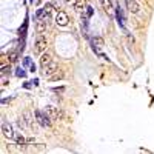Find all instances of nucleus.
I'll return each mask as SVG.
<instances>
[{
	"mask_svg": "<svg viewBox=\"0 0 154 154\" xmlns=\"http://www.w3.org/2000/svg\"><path fill=\"white\" fill-rule=\"evenodd\" d=\"M19 54H20V49H14V51H9V54H8V60L9 63H16L19 60Z\"/></svg>",
	"mask_w": 154,
	"mask_h": 154,
	"instance_id": "f8f14e48",
	"label": "nucleus"
},
{
	"mask_svg": "<svg viewBox=\"0 0 154 154\" xmlns=\"http://www.w3.org/2000/svg\"><path fill=\"white\" fill-rule=\"evenodd\" d=\"M16 142H17V145H20V146L23 148V143H25V137H23L22 134H16Z\"/></svg>",
	"mask_w": 154,
	"mask_h": 154,
	"instance_id": "2eb2a0df",
	"label": "nucleus"
},
{
	"mask_svg": "<svg viewBox=\"0 0 154 154\" xmlns=\"http://www.w3.org/2000/svg\"><path fill=\"white\" fill-rule=\"evenodd\" d=\"M19 125H20V128H29V126H32L34 125V120L31 117V112L23 114L22 117L19 119Z\"/></svg>",
	"mask_w": 154,
	"mask_h": 154,
	"instance_id": "39448f33",
	"label": "nucleus"
},
{
	"mask_svg": "<svg viewBox=\"0 0 154 154\" xmlns=\"http://www.w3.org/2000/svg\"><path fill=\"white\" fill-rule=\"evenodd\" d=\"M16 75H17V77H26V72H25L23 68H17V69H16Z\"/></svg>",
	"mask_w": 154,
	"mask_h": 154,
	"instance_id": "dca6fc26",
	"label": "nucleus"
},
{
	"mask_svg": "<svg viewBox=\"0 0 154 154\" xmlns=\"http://www.w3.org/2000/svg\"><path fill=\"white\" fill-rule=\"evenodd\" d=\"M65 2H66L68 5H71V6H74V5H75V2H77V0H65Z\"/></svg>",
	"mask_w": 154,
	"mask_h": 154,
	"instance_id": "412c9836",
	"label": "nucleus"
},
{
	"mask_svg": "<svg viewBox=\"0 0 154 154\" xmlns=\"http://www.w3.org/2000/svg\"><path fill=\"white\" fill-rule=\"evenodd\" d=\"M43 69V75L45 77H48V79H49V77L51 75H54L56 72H57V69H59V66H57V63L53 60V62H51V63H48V65L45 66V68H42Z\"/></svg>",
	"mask_w": 154,
	"mask_h": 154,
	"instance_id": "20e7f679",
	"label": "nucleus"
},
{
	"mask_svg": "<svg viewBox=\"0 0 154 154\" xmlns=\"http://www.w3.org/2000/svg\"><path fill=\"white\" fill-rule=\"evenodd\" d=\"M49 79L51 80H60V79H63V72H56L54 75H51Z\"/></svg>",
	"mask_w": 154,
	"mask_h": 154,
	"instance_id": "f3484780",
	"label": "nucleus"
},
{
	"mask_svg": "<svg viewBox=\"0 0 154 154\" xmlns=\"http://www.w3.org/2000/svg\"><path fill=\"white\" fill-rule=\"evenodd\" d=\"M51 14H53V5L51 3H46L43 8H40L37 11V19H42L45 22H51Z\"/></svg>",
	"mask_w": 154,
	"mask_h": 154,
	"instance_id": "f257e3e1",
	"label": "nucleus"
},
{
	"mask_svg": "<svg viewBox=\"0 0 154 154\" xmlns=\"http://www.w3.org/2000/svg\"><path fill=\"white\" fill-rule=\"evenodd\" d=\"M85 6H86V5H85V0H77V2H75V5H74L72 8H74L77 12H82Z\"/></svg>",
	"mask_w": 154,
	"mask_h": 154,
	"instance_id": "4468645a",
	"label": "nucleus"
},
{
	"mask_svg": "<svg viewBox=\"0 0 154 154\" xmlns=\"http://www.w3.org/2000/svg\"><path fill=\"white\" fill-rule=\"evenodd\" d=\"M35 117H37V122L40 126H51V123H53V120H51V117L46 114V111H40V109H37L35 111Z\"/></svg>",
	"mask_w": 154,
	"mask_h": 154,
	"instance_id": "7ed1b4c3",
	"label": "nucleus"
},
{
	"mask_svg": "<svg viewBox=\"0 0 154 154\" xmlns=\"http://www.w3.org/2000/svg\"><path fill=\"white\" fill-rule=\"evenodd\" d=\"M2 133H3V136H5L6 139L16 140V133H14V130H12V126H11V125L3 123V125H2Z\"/></svg>",
	"mask_w": 154,
	"mask_h": 154,
	"instance_id": "0eeeda50",
	"label": "nucleus"
},
{
	"mask_svg": "<svg viewBox=\"0 0 154 154\" xmlns=\"http://www.w3.org/2000/svg\"><path fill=\"white\" fill-rule=\"evenodd\" d=\"M68 22H69V19H68V16L63 11H59L56 14V23L59 25V26H66Z\"/></svg>",
	"mask_w": 154,
	"mask_h": 154,
	"instance_id": "6e6552de",
	"label": "nucleus"
},
{
	"mask_svg": "<svg viewBox=\"0 0 154 154\" xmlns=\"http://www.w3.org/2000/svg\"><path fill=\"white\" fill-rule=\"evenodd\" d=\"M48 22H45V20H42V19H38L37 20V23H35V29H37V32L38 34H43L45 31H46V28H48Z\"/></svg>",
	"mask_w": 154,
	"mask_h": 154,
	"instance_id": "9b49d317",
	"label": "nucleus"
},
{
	"mask_svg": "<svg viewBox=\"0 0 154 154\" xmlns=\"http://www.w3.org/2000/svg\"><path fill=\"white\" fill-rule=\"evenodd\" d=\"M125 5L131 14H139L140 12V5L137 3V0H125Z\"/></svg>",
	"mask_w": 154,
	"mask_h": 154,
	"instance_id": "423d86ee",
	"label": "nucleus"
},
{
	"mask_svg": "<svg viewBox=\"0 0 154 154\" xmlns=\"http://www.w3.org/2000/svg\"><path fill=\"white\" fill-rule=\"evenodd\" d=\"M23 65H25V66H31V65H32V63H31V59H29V57H25Z\"/></svg>",
	"mask_w": 154,
	"mask_h": 154,
	"instance_id": "a211bd4d",
	"label": "nucleus"
},
{
	"mask_svg": "<svg viewBox=\"0 0 154 154\" xmlns=\"http://www.w3.org/2000/svg\"><path fill=\"white\" fill-rule=\"evenodd\" d=\"M9 72V66H2V74L5 75V74H8Z\"/></svg>",
	"mask_w": 154,
	"mask_h": 154,
	"instance_id": "aec40b11",
	"label": "nucleus"
},
{
	"mask_svg": "<svg viewBox=\"0 0 154 154\" xmlns=\"http://www.w3.org/2000/svg\"><path fill=\"white\" fill-rule=\"evenodd\" d=\"M116 17H117V23H119V26L123 28V14H122V11H120V6L116 8Z\"/></svg>",
	"mask_w": 154,
	"mask_h": 154,
	"instance_id": "ddd939ff",
	"label": "nucleus"
},
{
	"mask_svg": "<svg viewBox=\"0 0 154 154\" xmlns=\"http://www.w3.org/2000/svg\"><path fill=\"white\" fill-rule=\"evenodd\" d=\"M45 111H46V114L51 117V120H56V119L59 117V111H57V108L53 106V105H48V106L45 108Z\"/></svg>",
	"mask_w": 154,
	"mask_h": 154,
	"instance_id": "1a4fd4ad",
	"label": "nucleus"
},
{
	"mask_svg": "<svg viewBox=\"0 0 154 154\" xmlns=\"http://www.w3.org/2000/svg\"><path fill=\"white\" fill-rule=\"evenodd\" d=\"M51 62H53V56H51V53H46L45 51L43 54H40V65H42V68H45Z\"/></svg>",
	"mask_w": 154,
	"mask_h": 154,
	"instance_id": "9d476101",
	"label": "nucleus"
},
{
	"mask_svg": "<svg viewBox=\"0 0 154 154\" xmlns=\"http://www.w3.org/2000/svg\"><path fill=\"white\" fill-rule=\"evenodd\" d=\"M85 9H86V16L91 17V16H93V8H91V6H86Z\"/></svg>",
	"mask_w": 154,
	"mask_h": 154,
	"instance_id": "6ab92c4d",
	"label": "nucleus"
},
{
	"mask_svg": "<svg viewBox=\"0 0 154 154\" xmlns=\"http://www.w3.org/2000/svg\"><path fill=\"white\" fill-rule=\"evenodd\" d=\"M100 3H102V5L105 6V5H106V0H100Z\"/></svg>",
	"mask_w": 154,
	"mask_h": 154,
	"instance_id": "4be33fe9",
	"label": "nucleus"
},
{
	"mask_svg": "<svg viewBox=\"0 0 154 154\" xmlns=\"http://www.w3.org/2000/svg\"><path fill=\"white\" fill-rule=\"evenodd\" d=\"M46 46H48V43H46L45 35H43V34H38L37 38H35V43H34V53L43 54L45 51H46Z\"/></svg>",
	"mask_w": 154,
	"mask_h": 154,
	"instance_id": "f03ea898",
	"label": "nucleus"
}]
</instances>
